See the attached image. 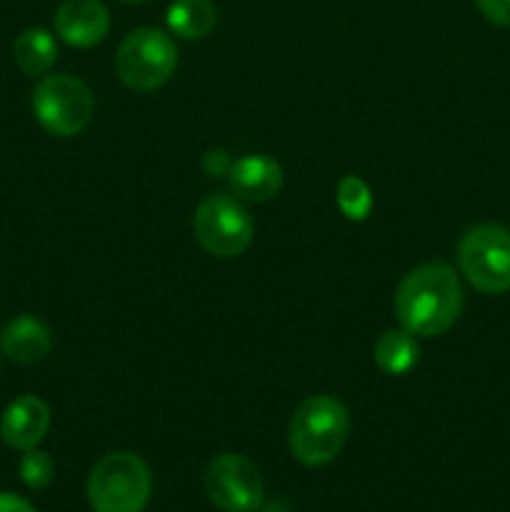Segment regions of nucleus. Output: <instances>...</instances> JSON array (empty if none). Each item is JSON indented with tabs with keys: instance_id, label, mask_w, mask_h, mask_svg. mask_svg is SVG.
Returning <instances> with one entry per match:
<instances>
[{
	"instance_id": "7ed1b4c3",
	"label": "nucleus",
	"mask_w": 510,
	"mask_h": 512,
	"mask_svg": "<svg viewBox=\"0 0 510 512\" xmlns=\"http://www.w3.org/2000/svg\"><path fill=\"white\" fill-rule=\"evenodd\" d=\"M153 493L150 468L140 455L110 453L90 470L88 503L93 512H143Z\"/></svg>"
},
{
	"instance_id": "1a4fd4ad",
	"label": "nucleus",
	"mask_w": 510,
	"mask_h": 512,
	"mask_svg": "<svg viewBox=\"0 0 510 512\" xmlns=\"http://www.w3.org/2000/svg\"><path fill=\"white\" fill-rule=\"evenodd\" d=\"M108 30L110 13L100 0H65L55 10V33L73 48H93Z\"/></svg>"
},
{
	"instance_id": "dca6fc26",
	"label": "nucleus",
	"mask_w": 510,
	"mask_h": 512,
	"mask_svg": "<svg viewBox=\"0 0 510 512\" xmlns=\"http://www.w3.org/2000/svg\"><path fill=\"white\" fill-rule=\"evenodd\" d=\"M338 208L348 220H365L373 210V193L358 175H345L338 183Z\"/></svg>"
},
{
	"instance_id": "6e6552de",
	"label": "nucleus",
	"mask_w": 510,
	"mask_h": 512,
	"mask_svg": "<svg viewBox=\"0 0 510 512\" xmlns=\"http://www.w3.org/2000/svg\"><path fill=\"white\" fill-rule=\"evenodd\" d=\"M203 485L210 503L225 512H255L263 503V475L243 455L225 453L210 460Z\"/></svg>"
},
{
	"instance_id": "2eb2a0df",
	"label": "nucleus",
	"mask_w": 510,
	"mask_h": 512,
	"mask_svg": "<svg viewBox=\"0 0 510 512\" xmlns=\"http://www.w3.org/2000/svg\"><path fill=\"white\" fill-rule=\"evenodd\" d=\"M168 28L185 40H200L215 28L218 10L210 0H175L168 8Z\"/></svg>"
},
{
	"instance_id": "4468645a",
	"label": "nucleus",
	"mask_w": 510,
	"mask_h": 512,
	"mask_svg": "<svg viewBox=\"0 0 510 512\" xmlns=\"http://www.w3.org/2000/svg\"><path fill=\"white\" fill-rule=\"evenodd\" d=\"M375 363L385 375H405L418 365L420 348L415 343V335L408 330H388L375 343Z\"/></svg>"
},
{
	"instance_id": "423d86ee",
	"label": "nucleus",
	"mask_w": 510,
	"mask_h": 512,
	"mask_svg": "<svg viewBox=\"0 0 510 512\" xmlns=\"http://www.w3.org/2000/svg\"><path fill=\"white\" fill-rule=\"evenodd\" d=\"M458 265L480 293L500 295L510 290V230L483 223L465 230L458 243Z\"/></svg>"
},
{
	"instance_id": "412c9836",
	"label": "nucleus",
	"mask_w": 510,
	"mask_h": 512,
	"mask_svg": "<svg viewBox=\"0 0 510 512\" xmlns=\"http://www.w3.org/2000/svg\"><path fill=\"white\" fill-rule=\"evenodd\" d=\"M123 3H145V0H123Z\"/></svg>"
},
{
	"instance_id": "0eeeda50",
	"label": "nucleus",
	"mask_w": 510,
	"mask_h": 512,
	"mask_svg": "<svg viewBox=\"0 0 510 512\" xmlns=\"http://www.w3.org/2000/svg\"><path fill=\"white\" fill-rule=\"evenodd\" d=\"M198 243L215 258H238L253 243V220L238 198L208 195L193 215Z\"/></svg>"
},
{
	"instance_id": "9b49d317",
	"label": "nucleus",
	"mask_w": 510,
	"mask_h": 512,
	"mask_svg": "<svg viewBox=\"0 0 510 512\" xmlns=\"http://www.w3.org/2000/svg\"><path fill=\"white\" fill-rule=\"evenodd\" d=\"M235 198L248 203H265L283 188V170L268 155H245L228 170Z\"/></svg>"
},
{
	"instance_id": "f3484780",
	"label": "nucleus",
	"mask_w": 510,
	"mask_h": 512,
	"mask_svg": "<svg viewBox=\"0 0 510 512\" xmlns=\"http://www.w3.org/2000/svg\"><path fill=\"white\" fill-rule=\"evenodd\" d=\"M53 473H55L53 460H50V455L43 453V450H35V448L25 450V455L20 458L18 475L30 490L48 488L50 480H53Z\"/></svg>"
},
{
	"instance_id": "6ab92c4d",
	"label": "nucleus",
	"mask_w": 510,
	"mask_h": 512,
	"mask_svg": "<svg viewBox=\"0 0 510 512\" xmlns=\"http://www.w3.org/2000/svg\"><path fill=\"white\" fill-rule=\"evenodd\" d=\"M203 165H205V170H208L210 175H223V173H228V170H230L228 155H225L223 150H213V153L205 155Z\"/></svg>"
},
{
	"instance_id": "f03ea898",
	"label": "nucleus",
	"mask_w": 510,
	"mask_h": 512,
	"mask_svg": "<svg viewBox=\"0 0 510 512\" xmlns=\"http://www.w3.org/2000/svg\"><path fill=\"white\" fill-rule=\"evenodd\" d=\"M348 433V408L330 395H313L298 405L293 420H290V453L308 468H320L338 458Z\"/></svg>"
},
{
	"instance_id": "aec40b11",
	"label": "nucleus",
	"mask_w": 510,
	"mask_h": 512,
	"mask_svg": "<svg viewBox=\"0 0 510 512\" xmlns=\"http://www.w3.org/2000/svg\"><path fill=\"white\" fill-rule=\"evenodd\" d=\"M0 512H35L33 505L15 493H0Z\"/></svg>"
},
{
	"instance_id": "9d476101",
	"label": "nucleus",
	"mask_w": 510,
	"mask_h": 512,
	"mask_svg": "<svg viewBox=\"0 0 510 512\" xmlns=\"http://www.w3.org/2000/svg\"><path fill=\"white\" fill-rule=\"evenodd\" d=\"M50 428V408L38 395H20L0 418V438L13 450H33Z\"/></svg>"
},
{
	"instance_id": "f257e3e1",
	"label": "nucleus",
	"mask_w": 510,
	"mask_h": 512,
	"mask_svg": "<svg viewBox=\"0 0 510 512\" xmlns=\"http://www.w3.org/2000/svg\"><path fill=\"white\" fill-rule=\"evenodd\" d=\"M463 310V288L445 263L410 270L395 290V315L415 338H435L450 330Z\"/></svg>"
},
{
	"instance_id": "39448f33",
	"label": "nucleus",
	"mask_w": 510,
	"mask_h": 512,
	"mask_svg": "<svg viewBox=\"0 0 510 512\" xmlns=\"http://www.w3.org/2000/svg\"><path fill=\"white\" fill-rule=\"evenodd\" d=\"M30 103L38 123L55 138H73L83 133L95 113V100L88 85L65 73L40 80Z\"/></svg>"
},
{
	"instance_id": "20e7f679",
	"label": "nucleus",
	"mask_w": 510,
	"mask_h": 512,
	"mask_svg": "<svg viewBox=\"0 0 510 512\" xmlns=\"http://www.w3.org/2000/svg\"><path fill=\"white\" fill-rule=\"evenodd\" d=\"M178 65V50L170 35L158 28H138L128 33L115 55V73L125 88L150 93L165 85Z\"/></svg>"
},
{
	"instance_id": "f8f14e48",
	"label": "nucleus",
	"mask_w": 510,
	"mask_h": 512,
	"mask_svg": "<svg viewBox=\"0 0 510 512\" xmlns=\"http://www.w3.org/2000/svg\"><path fill=\"white\" fill-rule=\"evenodd\" d=\"M50 345H53V338H50L48 325L35 315H18L5 325L0 335V350L20 365H35L45 360Z\"/></svg>"
},
{
	"instance_id": "a211bd4d",
	"label": "nucleus",
	"mask_w": 510,
	"mask_h": 512,
	"mask_svg": "<svg viewBox=\"0 0 510 512\" xmlns=\"http://www.w3.org/2000/svg\"><path fill=\"white\" fill-rule=\"evenodd\" d=\"M480 13L500 28H510V0H475Z\"/></svg>"
},
{
	"instance_id": "ddd939ff",
	"label": "nucleus",
	"mask_w": 510,
	"mask_h": 512,
	"mask_svg": "<svg viewBox=\"0 0 510 512\" xmlns=\"http://www.w3.org/2000/svg\"><path fill=\"white\" fill-rule=\"evenodd\" d=\"M13 58L25 75H43L58 60V43L45 28H28L15 38Z\"/></svg>"
}]
</instances>
